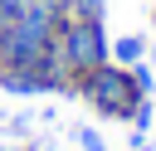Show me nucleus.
<instances>
[{
	"label": "nucleus",
	"mask_w": 156,
	"mask_h": 151,
	"mask_svg": "<svg viewBox=\"0 0 156 151\" xmlns=\"http://www.w3.org/2000/svg\"><path fill=\"white\" fill-rule=\"evenodd\" d=\"M132 127H136V141H141V132L151 127V97H146V102L136 107V117H132Z\"/></svg>",
	"instance_id": "nucleus-8"
},
{
	"label": "nucleus",
	"mask_w": 156,
	"mask_h": 151,
	"mask_svg": "<svg viewBox=\"0 0 156 151\" xmlns=\"http://www.w3.org/2000/svg\"><path fill=\"white\" fill-rule=\"evenodd\" d=\"M151 24H156V5H151Z\"/></svg>",
	"instance_id": "nucleus-11"
},
{
	"label": "nucleus",
	"mask_w": 156,
	"mask_h": 151,
	"mask_svg": "<svg viewBox=\"0 0 156 151\" xmlns=\"http://www.w3.org/2000/svg\"><path fill=\"white\" fill-rule=\"evenodd\" d=\"M146 39L141 34H122V39H112V63H122V68H132V63H141L146 58Z\"/></svg>",
	"instance_id": "nucleus-4"
},
{
	"label": "nucleus",
	"mask_w": 156,
	"mask_h": 151,
	"mask_svg": "<svg viewBox=\"0 0 156 151\" xmlns=\"http://www.w3.org/2000/svg\"><path fill=\"white\" fill-rule=\"evenodd\" d=\"M146 58H151V68H156V44H151V49H146Z\"/></svg>",
	"instance_id": "nucleus-9"
},
{
	"label": "nucleus",
	"mask_w": 156,
	"mask_h": 151,
	"mask_svg": "<svg viewBox=\"0 0 156 151\" xmlns=\"http://www.w3.org/2000/svg\"><path fill=\"white\" fill-rule=\"evenodd\" d=\"M68 68L58 63V54L49 49V54H39L34 63H20V68H0V88L5 93H20V97H29V93H68Z\"/></svg>",
	"instance_id": "nucleus-3"
},
{
	"label": "nucleus",
	"mask_w": 156,
	"mask_h": 151,
	"mask_svg": "<svg viewBox=\"0 0 156 151\" xmlns=\"http://www.w3.org/2000/svg\"><path fill=\"white\" fill-rule=\"evenodd\" d=\"M24 151H34V146H24Z\"/></svg>",
	"instance_id": "nucleus-12"
},
{
	"label": "nucleus",
	"mask_w": 156,
	"mask_h": 151,
	"mask_svg": "<svg viewBox=\"0 0 156 151\" xmlns=\"http://www.w3.org/2000/svg\"><path fill=\"white\" fill-rule=\"evenodd\" d=\"M73 136H78V146H83V151H107V146H102V136H98L93 127H78Z\"/></svg>",
	"instance_id": "nucleus-7"
},
{
	"label": "nucleus",
	"mask_w": 156,
	"mask_h": 151,
	"mask_svg": "<svg viewBox=\"0 0 156 151\" xmlns=\"http://www.w3.org/2000/svg\"><path fill=\"white\" fill-rule=\"evenodd\" d=\"M132 83H136V93L141 97H151V63L141 58V63H132Z\"/></svg>",
	"instance_id": "nucleus-6"
},
{
	"label": "nucleus",
	"mask_w": 156,
	"mask_h": 151,
	"mask_svg": "<svg viewBox=\"0 0 156 151\" xmlns=\"http://www.w3.org/2000/svg\"><path fill=\"white\" fill-rule=\"evenodd\" d=\"M54 54H58V63L68 68V78H78V73H88V68H98V63H107V58H112V39H107L102 19L63 15L58 39H54ZM68 88H73V83H68Z\"/></svg>",
	"instance_id": "nucleus-2"
},
{
	"label": "nucleus",
	"mask_w": 156,
	"mask_h": 151,
	"mask_svg": "<svg viewBox=\"0 0 156 151\" xmlns=\"http://www.w3.org/2000/svg\"><path fill=\"white\" fill-rule=\"evenodd\" d=\"M63 15H78V19H102V0H63Z\"/></svg>",
	"instance_id": "nucleus-5"
},
{
	"label": "nucleus",
	"mask_w": 156,
	"mask_h": 151,
	"mask_svg": "<svg viewBox=\"0 0 156 151\" xmlns=\"http://www.w3.org/2000/svg\"><path fill=\"white\" fill-rule=\"evenodd\" d=\"M24 5H58V0H24Z\"/></svg>",
	"instance_id": "nucleus-10"
},
{
	"label": "nucleus",
	"mask_w": 156,
	"mask_h": 151,
	"mask_svg": "<svg viewBox=\"0 0 156 151\" xmlns=\"http://www.w3.org/2000/svg\"><path fill=\"white\" fill-rule=\"evenodd\" d=\"M68 93H78L98 117H107V122H132L136 117V107L146 102L141 93H136V83H132V68H122V63H98V68H88V73H78L73 78V88Z\"/></svg>",
	"instance_id": "nucleus-1"
}]
</instances>
